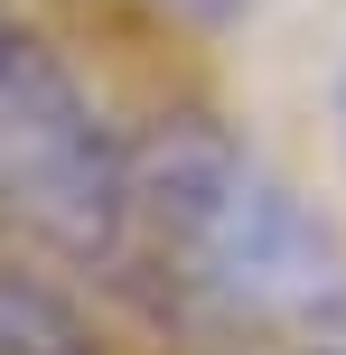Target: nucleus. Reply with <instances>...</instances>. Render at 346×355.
<instances>
[{"label": "nucleus", "instance_id": "nucleus-1", "mask_svg": "<svg viewBox=\"0 0 346 355\" xmlns=\"http://www.w3.org/2000/svg\"><path fill=\"white\" fill-rule=\"evenodd\" d=\"M131 271L206 327L346 337V243L328 215L216 112H159L131 131Z\"/></svg>", "mask_w": 346, "mask_h": 355}, {"label": "nucleus", "instance_id": "nucleus-4", "mask_svg": "<svg viewBox=\"0 0 346 355\" xmlns=\"http://www.w3.org/2000/svg\"><path fill=\"white\" fill-rule=\"evenodd\" d=\"M159 10H168V19H187V28H234L253 0H159Z\"/></svg>", "mask_w": 346, "mask_h": 355}, {"label": "nucleus", "instance_id": "nucleus-5", "mask_svg": "<svg viewBox=\"0 0 346 355\" xmlns=\"http://www.w3.org/2000/svg\"><path fill=\"white\" fill-rule=\"evenodd\" d=\"M328 355H346V337H337V346H328Z\"/></svg>", "mask_w": 346, "mask_h": 355}, {"label": "nucleus", "instance_id": "nucleus-3", "mask_svg": "<svg viewBox=\"0 0 346 355\" xmlns=\"http://www.w3.org/2000/svg\"><path fill=\"white\" fill-rule=\"evenodd\" d=\"M0 355H94V327L75 318L56 281L0 262Z\"/></svg>", "mask_w": 346, "mask_h": 355}, {"label": "nucleus", "instance_id": "nucleus-2", "mask_svg": "<svg viewBox=\"0 0 346 355\" xmlns=\"http://www.w3.org/2000/svg\"><path fill=\"white\" fill-rule=\"evenodd\" d=\"M0 215L75 271H131V141L85 75L0 10Z\"/></svg>", "mask_w": 346, "mask_h": 355}]
</instances>
